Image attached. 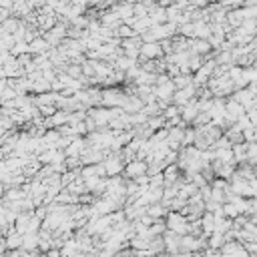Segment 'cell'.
Here are the masks:
<instances>
[{"label": "cell", "instance_id": "6da1fadb", "mask_svg": "<svg viewBox=\"0 0 257 257\" xmlns=\"http://www.w3.org/2000/svg\"><path fill=\"white\" fill-rule=\"evenodd\" d=\"M207 88L213 93V97H231L233 90H235V85L231 81V77L227 72L221 74V77H211L209 83H207Z\"/></svg>", "mask_w": 257, "mask_h": 257}, {"label": "cell", "instance_id": "7a4b0ae2", "mask_svg": "<svg viewBox=\"0 0 257 257\" xmlns=\"http://www.w3.org/2000/svg\"><path fill=\"white\" fill-rule=\"evenodd\" d=\"M165 223H167V229L171 231H177L181 235H185L189 231V219L185 213H181V211H175V209H169L167 217H165Z\"/></svg>", "mask_w": 257, "mask_h": 257}, {"label": "cell", "instance_id": "3957f363", "mask_svg": "<svg viewBox=\"0 0 257 257\" xmlns=\"http://www.w3.org/2000/svg\"><path fill=\"white\" fill-rule=\"evenodd\" d=\"M207 235H191V233H185L181 235V253H195V251H201L205 249L207 245Z\"/></svg>", "mask_w": 257, "mask_h": 257}, {"label": "cell", "instance_id": "277c9868", "mask_svg": "<svg viewBox=\"0 0 257 257\" xmlns=\"http://www.w3.org/2000/svg\"><path fill=\"white\" fill-rule=\"evenodd\" d=\"M125 159L123 155H120V151H117V153H111L107 155V159L103 161L104 165V171H107V177H115V175H123V169H125Z\"/></svg>", "mask_w": 257, "mask_h": 257}, {"label": "cell", "instance_id": "5b68a950", "mask_svg": "<svg viewBox=\"0 0 257 257\" xmlns=\"http://www.w3.org/2000/svg\"><path fill=\"white\" fill-rule=\"evenodd\" d=\"M125 101V93L117 86H103L101 104L103 107H120Z\"/></svg>", "mask_w": 257, "mask_h": 257}, {"label": "cell", "instance_id": "8992f818", "mask_svg": "<svg viewBox=\"0 0 257 257\" xmlns=\"http://www.w3.org/2000/svg\"><path fill=\"white\" fill-rule=\"evenodd\" d=\"M147 171H149V163L143 161V159H139V157H135V159H131V161L125 163L123 175L127 179H137L141 175H147Z\"/></svg>", "mask_w": 257, "mask_h": 257}, {"label": "cell", "instance_id": "52a82bcc", "mask_svg": "<svg viewBox=\"0 0 257 257\" xmlns=\"http://www.w3.org/2000/svg\"><path fill=\"white\" fill-rule=\"evenodd\" d=\"M197 95H199V86L195 85V83H191V85L185 86V88H177V90H175L173 103L177 104V107H185L187 103H191L193 99H197Z\"/></svg>", "mask_w": 257, "mask_h": 257}, {"label": "cell", "instance_id": "ba28073f", "mask_svg": "<svg viewBox=\"0 0 257 257\" xmlns=\"http://www.w3.org/2000/svg\"><path fill=\"white\" fill-rule=\"evenodd\" d=\"M42 36L51 42V47H58V44L69 36V24H65V22H56L51 30L42 33Z\"/></svg>", "mask_w": 257, "mask_h": 257}, {"label": "cell", "instance_id": "9c48e42d", "mask_svg": "<svg viewBox=\"0 0 257 257\" xmlns=\"http://www.w3.org/2000/svg\"><path fill=\"white\" fill-rule=\"evenodd\" d=\"M163 56H165V51H163L161 40L143 42V44H141V56H139V63H141V60H149V58H163Z\"/></svg>", "mask_w": 257, "mask_h": 257}, {"label": "cell", "instance_id": "30bf717a", "mask_svg": "<svg viewBox=\"0 0 257 257\" xmlns=\"http://www.w3.org/2000/svg\"><path fill=\"white\" fill-rule=\"evenodd\" d=\"M235 101H239L241 104L245 107V111H249V109H253L255 107V93L249 88V86H243V88H235L233 90V95H231Z\"/></svg>", "mask_w": 257, "mask_h": 257}, {"label": "cell", "instance_id": "8fae6325", "mask_svg": "<svg viewBox=\"0 0 257 257\" xmlns=\"http://www.w3.org/2000/svg\"><path fill=\"white\" fill-rule=\"evenodd\" d=\"M175 90H177V86H175L173 79H167V81H163V83H157V85H155V95H157V99H161V101L173 103Z\"/></svg>", "mask_w": 257, "mask_h": 257}, {"label": "cell", "instance_id": "7c38bea8", "mask_svg": "<svg viewBox=\"0 0 257 257\" xmlns=\"http://www.w3.org/2000/svg\"><path fill=\"white\" fill-rule=\"evenodd\" d=\"M70 119V111H65V109H58L56 113H52L51 117H44V125H47L49 129H58L69 123Z\"/></svg>", "mask_w": 257, "mask_h": 257}, {"label": "cell", "instance_id": "4fadbf2b", "mask_svg": "<svg viewBox=\"0 0 257 257\" xmlns=\"http://www.w3.org/2000/svg\"><path fill=\"white\" fill-rule=\"evenodd\" d=\"M86 147H88V139L86 137H74L70 141V145L65 149V153H67V157H81Z\"/></svg>", "mask_w": 257, "mask_h": 257}, {"label": "cell", "instance_id": "5bb4252c", "mask_svg": "<svg viewBox=\"0 0 257 257\" xmlns=\"http://www.w3.org/2000/svg\"><path fill=\"white\" fill-rule=\"evenodd\" d=\"M199 115V107H197V99H193L191 103H187L185 107H181V119H183L185 125H193L195 117Z\"/></svg>", "mask_w": 257, "mask_h": 257}, {"label": "cell", "instance_id": "9a60e30c", "mask_svg": "<svg viewBox=\"0 0 257 257\" xmlns=\"http://www.w3.org/2000/svg\"><path fill=\"white\" fill-rule=\"evenodd\" d=\"M99 18H101V24L111 26V28H119L120 24H123V20H120V17H119V12H117V10H113V8L103 10Z\"/></svg>", "mask_w": 257, "mask_h": 257}, {"label": "cell", "instance_id": "2e32d148", "mask_svg": "<svg viewBox=\"0 0 257 257\" xmlns=\"http://www.w3.org/2000/svg\"><path fill=\"white\" fill-rule=\"evenodd\" d=\"M30 44V54H42V52H49L52 47H51V42L44 38L42 34H38L33 42H28Z\"/></svg>", "mask_w": 257, "mask_h": 257}, {"label": "cell", "instance_id": "e0dca14e", "mask_svg": "<svg viewBox=\"0 0 257 257\" xmlns=\"http://www.w3.org/2000/svg\"><path fill=\"white\" fill-rule=\"evenodd\" d=\"M213 30H211V22H207L205 18L195 20V38H211Z\"/></svg>", "mask_w": 257, "mask_h": 257}, {"label": "cell", "instance_id": "ac0fdd59", "mask_svg": "<svg viewBox=\"0 0 257 257\" xmlns=\"http://www.w3.org/2000/svg\"><path fill=\"white\" fill-rule=\"evenodd\" d=\"M167 213H169V207H165L161 201L147 205V215H151L153 219H165V217H167Z\"/></svg>", "mask_w": 257, "mask_h": 257}, {"label": "cell", "instance_id": "d6986e66", "mask_svg": "<svg viewBox=\"0 0 257 257\" xmlns=\"http://www.w3.org/2000/svg\"><path fill=\"white\" fill-rule=\"evenodd\" d=\"M201 227H203V235H211L215 231V213H211V211H205L201 215Z\"/></svg>", "mask_w": 257, "mask_h": 257}, {"label": "cell", "instance_id": "ffe728a7", "mask_svg": "<svg viewBox=\"0 0 257 257\" xmlns=\"http://www.w3.org/2000/svg\"><path fill=\"white\" fill-rule=\"evenodd\" d=\"M245 17H243V12H241V8H229L227 12V24L231 28H239L241 24H243Z\"/></svg>", "mask_w": 257, "mask_h": 257}, {"label": "cell", "instance_id": "44dd1931", "mask_svg": "<svg viewBox=\"0 0 257 257\" xmlns=\"http://www.w3.org/2000/svg\"><path fill=\"white\" fill-rule=\"evenodd\" d=\"M18 247H22V233H18L17 229H14L6 235V251L18 249Z\"/></svg>", "mask_w": 257, "mask_h": 257}, {"label": "cell", "instance_id": "7402d4cb", "mask_svg": "<svg viewBox=\"0 0 257 257\" xmlns=\"http://www.w3.org/2000/svg\"><path fill=\"white\" fill-rule=\"evenodd\" d=\"M207 239H209V241H207V243H209V247H213V249H221V247L225 245V241H227V235L215 229V231L211 233Z\"/></svg>", "mask_w": 257, "mask_h": 257}, {"label": "cell", "instance_id": "603a6c76", "mask_svg": "<svg viewBox=\"0 0 257 257\" xmlns=\"http://www.w3.org/2000/svg\"><path fill=\"white\" fill-rule=\"evenodd\" d=\"M137 63H139V60H133V58H129V56H125V54H119V56L115 58L113 65H115L117 70H125V72H127L131 67H135Z\"/></svg>", "mask_w": 257, "mask_h": 257}, {"label": "cell", "instance_id": "cb8c5ba5", "mask_svg": "<svg viewBox=\"0 0 257 257\" xmlns=\"http://www.w3.org/2000/svg\"><path fill=\"white\" fill-rule=\"evenodd\" d=\"M155 26V22H153V18L151 17H143V18H135V22H133V28L137 30V33L141 34V33H147L149 28H153Z\"/></svg>", "mask_w": 257, "mask_h": 257}, {"label": "cell", "instance_id": "d4e9b609", "mask_svg": "<svg viewBox=\"0 0 257 257\" xmlns=\"http://www.w3.org/2000/svg\"><path fill=\"white\" fill-rule=\"evenodd\" d=\"M173 83L177 88H185L193 83V72H179L177 77H173Z\"/></svg>", "mask_w": 257, "mask_h": 257}, {"label": "cell", "instance_id": "484cf974", "mask_svg": "<svg viewBox=\"0 0 257 257\" xmlns=\"http://www.w3.org/2000/svg\"><path fill=\"white\" fill-rule=\"evenodd\" d=\"M179 34L185 38H195V20H187L183 24H179Z\"/></svg>", "mask_w": 257, "mask_h": 257}, {"label": "cell", "instance_id": "4316f807", "mask_svg": "<svg viewBox=\"0 0 257 257\" xmlns=\"http://www.w3.org/2000/svg\"><path fill=\"white\" fill-rule=\"evenodd\" d=\"M143 113H145L147 117H155V115H161V113H163V107L159 104V101H151V103H145Z\"/></svg>", "mask_w": 257, "mask_h": 257}, {"label": "cell", "instance_id": "83f0119b", "mask_svg": "<svg viewBox=\"0 0 257 257\" xmlns=\"http://www.w3.org/2000/svg\"><path fill=\"white\" fill-rule=\"evenodd\" d=\"M49 90H52V88H51V81H47L44 77L33 83V93H34V95H40V93H49Z\"/></svg>", "mask_w": 257, "mask_h": 257}, {"label": "cell", "instance_id": "f1b7e54d", "mask_svg": "<svg viewBox=\"0 0 257 257\" xmlns=\"http://www.w3.org/2000/svg\"><path fill=\"white\" fill-rule=\"evenodd\" d=\"M137 34H139L137 30H135L131 24H125V22L117 28V36L119 38H131V36H137Z\"/></svg>", "mask_w": 257, "mask_h": 257}, {"label": "cell", "instance_id": "f546056e", "mask_svg": "<svg viewBox=\"0 0 257 257\" xmlns=\"http://www.w3.org/2000/svg\"><path fill=\"white\" fill-rule=\"evenodd\" d=\"M221 209H223V215H225V217H229V219H235V217H239V215H241V213H239V209H237L231 201H225Z\"/></svg>", "mask_w": 257, "mask_h": 257}, {"label": "cell", "instance_id": "4dcf8cb0", "mask_svg": "<svg viewBox=\"0 0 257 257\" xmlns=\"http://www.w3.org/2000/svg\"><path fill=\"white\" fill-rule=\"evenodd\" d=\"M247 163L251 167H257V141L247 143Z\"/></svg>", "mask_w": 257, "mask_h": 257}, {"label": "cell", "instance_id": "1f68e13d", "mask_svg": "<svg viewBox=\"0 0 257 257\" xmlns=\"http://www.w3.org/2000/svg\"><path fill=\"white\" fill-rule=\"evenodd\" d=\"M203 60H205V56H201V54H191L189 56V70L191 72H197L199 69H201V65H203Z\"/></svg>", "mask_w": 257, "mask_h": 257}, {"label": "cell", "instance_id": "d6a6232c", "mask_svg": "<svg viewBox=\"0 0 257 257\" xmlns=\"http://www.w3.org/2000/svg\"><path fill=\"white\" fill-rule=\"evenodd\" d=\"M149 8H151V4H145L143 0H137V2H135V17L137 18L149 17Z\"/></svg>", "mask_w": 257, "mask_h": 257}, {"label": "cell", "instance_id": "836d02e7", "mask_svg": "<svg viewBox=\"0 0 257 257\" xmlns=\"http://www.w3.org/2000/svg\"><path fill=\"white\" fill-rule=\"evenodd\" d=\"M165 119H173V117H179L181 115V107H177L175 103H171V104H167V107L163 109V113H161Z\"/></svg>", "mask_w": 257, "mask_h": 257}, {"label": "cell", "instance_id": "e575fe53", "mask_svg": "<svg viewBox=\"0 0 257 257\" xmlns=\"http://www.w3.org/2000/svg\"><path fill=\"white\" fill-rule=\"evenodd\" d=\"M241 28L245 30V33H249V34H257V18H245L243 20V24H241Z\"/></svg>", "mask_w": 257, "mask_h": 257}, {"label": "cell", "instance_id": "d590c367", "mask_svg": "<svg viewBox=\"0 0 257 257\" xmlns=\"http://www.w3.org/2000/svg\"><path fill=\"white\" fill-rule=\"evenodd\" d=\"M257 139V127H247L243 129V141L245 143H253Z\"/></svg>", "mask_w": 257, "mask_h": 257}, {"label": "cell", "instance_id": "8d00e7d4", "mask_svg": "<svg viewBox=\"0 0 257 257\" xmlns=\"http://www.w3.org/2000/svg\"><path fill=\"white\" fill-rule=\"evenodd\" d=\"M65 163H67V169H81L83 167L81 157H67Z\"/></svg>", "mask_w": 257, "mask_h": 257}, {"label": "cell", "instance_id": "74e56055", "mask_svg": "<svg viewBox=\"0 0 257 257\" xmlns=\"http://www.w3.org/2000/svg\"><path fill=\"white\" fill-rule=\"evenodd\" d=\"M26 2L33 10H38V8H42L44 4H47V0H26Z\"/></svg>", "mask_w": 257, "mask_h": 257}, {"label": "cell", "instance_id": "f35d334b", "mask_svg": "<svg viewBox=\"0 0 257 257\" xmlns=\"http://www.w3.org/2000/svg\"><path fill=\"white\" fill-rule=\"evenodd\" d=\"M247 117H249V120L253 123V127H257V107L249 109V111H247Z\"/></svg>", "mask_w": 257, "mask_h": 257}, {"label": "cell", "instance_id": "ab89813d", "mask_svg": "<svg viewBox=\"0 0 257 257\" xmlns=\"http://www.w3.org/2000/svg\"><path fill=\"white\" fill-rule=\"evenodd\" d=\"M249 219H251L253 223H257V213H253V215H249Z\"/></svg>", "mask_w": 257, "mask_h": 257}, {"label": "cell", "instance_id": "60d3db41", "mask_svg": "<svg viewBox=\"0 0 257 257\" xmlns=\"http://www.w3.org/2000/svg\"><path fill=\"white\" fill-rule=\"evenodd\" d=\"M209 2H223V0H209Z\"/></svg>", "mask_w": 257, "mask_h": 257}, {"label": "cell", "instance_id": "b9f144b4", "mask_svg": "<svg viewBox=\"0 0 257 257\" xmlns=\"http://www.w3.org/2000/svg\"><path fill=\"white\" fill-rule=\"evenodd\" d=\"M253 42H255V44H257V34H255V36H253Z\"/></svg>", "mask_w": 257, "mask_h": 257}, {"label": "cell", "instance_id": "7bdbcfd3", "mask_svg": "<svg viewBox=\"0 0 257 257\" xmlns=\"http://www.w3.org/2000/svg\"><path fill=\"white\" fill-rule=\"evenodd\" d=\"M255 141H257V139H255Z\"/></svg>", "mask_w": 257, "mask_h": 257}]
</instances>
